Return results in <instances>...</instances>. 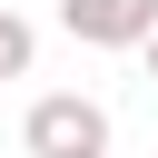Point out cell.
Instances as JSON below:
<instances>
[{
	"label": "cell",
	"mask_w": 158,
	"mask_h": 158,
	"mask_svg": "<svg viewBox=\"0 0 158 158\" xmlns=\"http://www.w3.org/2000/svg\"><path fill=\"white\" fill-rule=\"evenodd\" d=\"M20 148L30 158H109V109L89 89H49V99H30Z\"/></svg>",
	"instance_id": "1"
},
{
	"label": "cell",
	"mask_w": 158,
	"mask_h": 158,
	"mask_svg": "<svg viewBox=\"0 0 158 158\" xmlns=\"http://www.w3.org/2000/svg\"><path fill=\"white\" fill-rule=\"evenodd\" d=\"M59 30L89 49H138L158 30V0H59Z\"/></svg>",
	"instance_id": "2"
},
{
	"label": "cell",
	"mask_w": 158,
	"mask_h": 158,
	"mask_svg": "<svg viewBox=\"0 0 158 158\" xmlns=\"http://www.w3.org/2000/svg\"><path fill=\"white\" fill-rule=\"evenodd\" d=\"M30 59H40V30L20 10H0V79H30Z\"/></svg>",
	"instance_id": "3"
},
{
	"label": "cell",
	"mask_w": 158,
	"mask_h": 158,
	"mask_svg": "<svg viewBox=\"0 0 158 158\" xmlns=\"http://www.w3.org/2000/svg\"><path fill=\"white\" fill-rule=\"evenodd\" d=\"M138 59H148V79H158V30H148V40H138Z\"/></svg>",
	"instance_id": "4"
}]
</instances>
